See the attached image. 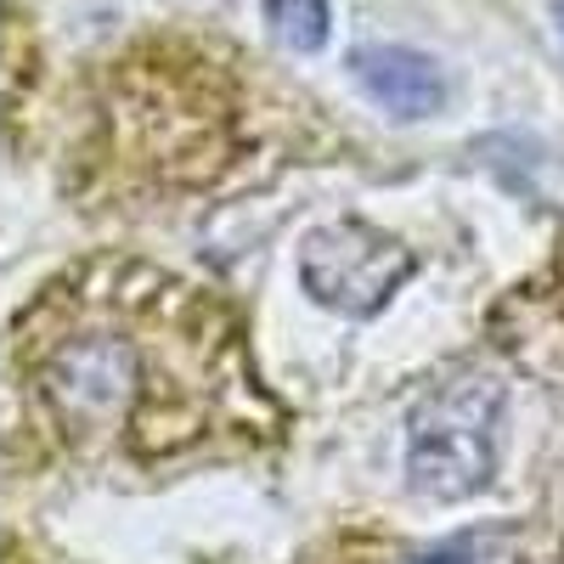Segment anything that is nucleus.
<instances>
[{
  "label": "nucleus",
  "instance_id": "1",
  "mask_svg": "<svg viewBox=\"0 0 564 564\" xmlns=\"http://www.w3.org/2000/svg\"><path fill=\"white\" fill-rule=\"evenodd\" d=\"M12 367L34 430L79 463H170L243 435L254 406L220 305L130 260L52 282L18 322Z\"/></svg>",
  "mask_w": 564,
  "mask_h": 564
},
{
  "label": "nucleus",
  "instance_id": "2",
  "mask_svg": "<svg viewBox=\"0 0 564 564\" xmlns=\"http://www.w3.org/2000/svg\"><path fill=\"white\" fill-rule=\"evenodd\" d=\"M497 423H502V384L491 379L441 384L412 412V435H406L412 486L441 502L480 491L497 463Z\"/></svg>",
  "mask_w": 564,
  "mask_h": 564
},
{
  "label": "nucleus",
  "instance_id": "3",
  "mask_svg": "<svg viewBox=\"0 0 564 564\" xmlns=\"http://www.w3.org/2000/svg\"><path fill=\"white\" fill-rule=\"evenodd\" d=\"M406 276H412V254L361 220L322 226L300 249V289L311 300H322L327 311H345V316L379 311Z\"/></svg>",
  "mask_w": 564,
  "mask_h": 564
},
{
  "label": "nucleus",
  "instance_id": "4",
  "mask_svg": "<svg viewBox=\"0 0 564 564\" xmlns=\"http://www.w3.org/2000/svg\"><path fill=\"white\" fill-rule=\"evenodd\" d=\"M350 68H356V85L395 119H423L446 102L441 68L430 57L406 52V45H361Z\"/></svg>",
  "mask_w": 564,
  "mask_h": 564
},
{
  "label": "nucleus",
  "instance_id": "5",
  "mask_svg": "<svg viewBox=\"0 0 564 564\" xmlns=\"http://www.w3.org/2000/svg\"><path fill=\"white\" fill-rule=\"evenodd\" d=\"M265 23L294 45V52H316L327 40V0H265Z\"/></svg>",
  "mask_w": 564,
  "mask_h": 564
},
{
  "label": "nucleus",
  "instance_id": "6",
  "mask_svg": "<svg viewBox=\"0 0 564 564\" xmlns=\"http://www.w3.org/2000/svg\"><path fill=\"white\" fill-rule=\"evenodd\" d=\"M553 23H558V34H564V0H553Z\"/></svg>",
  "mask_w": 564,
  "mask_h": 564
}]
</instances>
